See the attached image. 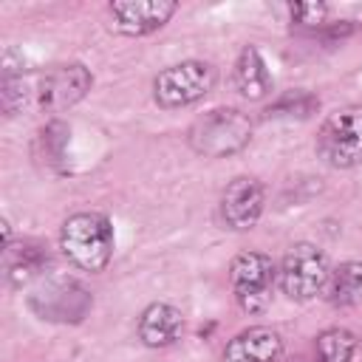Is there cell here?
Here are the masks:
<instances>
[{"mask_svg":"<svg viewBox=\"0 0 362 362\" xmlns=\"http://www.w3.org/2000/svg\"><path fill=\"white\" fill-rule=\"evenodd\" d=\"M274 280H277V266L263 252H240L229 266V288L238 305L249 314H257L269 305Z\"/></svg>","mask_w":362,"mask_h":362,"instance_id":"8992f818","label":"cell"},{"mask_svg":"<svg viewBox=\"0 0 362 362\" xmlns=\"http://www.w3.org/2000/svg\"><path fill=\"white\" fill-rule=\"evenodd\" d=\"M136 334L147 348H170L184 334V314L170 303H150L139 317Z\"/></svg>","mask_w":362,"mask_h":362,"instance_id":"7c38bea8","label":"cell"},{"mask_svg":"<svg viewBox=\"0 0 362 362\" xmlns=\"http://www.w3.org/2000/svg\"><path fill=\"white\" fill-rule=\"evenodd\" d=\"M328 277H331V266L325 252L308 240L291 243L277 266V286L294 303H305L322 294Z\"/></svg>","mask_w":362,"mask_h":362,"instance_id":"277c9868","label":"cell"},{"mask_svg":"<svg viewBox=\"0 0 362 362\" xmlns=\"http://www.w3.org/2000/svg\"><path fill=\"white\" fill-rule=\"evenodd\" d=\"M232 82H235V90L249 102H260L272 93L269 65H266L263 54L255 45L240 48V54L235 59V68H232Z\"/></svg>","mask_w":362,"mask_h":362,"instance_id":"4fadbf2b","label":"cell"},{"mask_svg":"<svg viewBox=\"0 0 362 362\" xmlns=\"http://www.w3.org/2000/svg\"><path fill=\"white\" fill-rule=\"evenodd\" d=\"M320 107V99L308 90H288L283 96H277L263 113L269 119H308L314 110Z\"/></svg>","mask_w":362,"mask_h":362,"instance_id":"e0dca14e","label":"cell"},{"mask_svg":"<svg viewBox=\"0 0 362 362\" xmlns=\"http://www.w3.org/2000/svg\"><path fill=\"white\" fill-rule=\"evenodd\" d=\"M215 68L204 59H181L153 76V102L161 110H178L201 102L215 88Z\"/></svg>","mask_w":362,"mask_h":362,"instance_id":"5b68a950","label":"cell"},{"mask_svg":"<svg viewBox=\"0 0 362 362\" xmlns=\"http://www.w3.org/2000/svg\"><path fill=\"white\" fill-rule=\"evenodd\" d=\"M93 85L90 71L82 62H57L37 76V107L45 113H62L82 102Z\"/></svg>","mask_w":362,"mask_h":362,"instance_id":"52a82bcc","label":"cell"},{"mask_svg":"<svg viewBox=\"0 0 362 362\" xmlns=\"http://www.w3.org/2000/svg\"><path fill=\"white\" fill-rule=\"evenodd\" d=\"M3 255H6V277L11 286H23L25 280L37 277L48 263V252L34 240H23V243L11 240L3 249Z\"/></svg>","mask_w":362,"mask_h":362,"instance_id":"5bb4252c","label":"cell"},{"mask_svg":"<svg viewBox=\"0 0 362 362\" xmlns=\"http://www.w3.org/2000/svg\"><path fill=\"white\" fill-rule=\"evenodd\" d=\"M175 11V0H113L107 6L113 28L124 37H147L164 28Z\"/></svg>","mask_w":362,"mask_h":362,"instance_id":"30bf717a","label":"cell"},{"mask_svg":"<svg viewBox=\"0 0 362 362\" xmlns=\"http://www.w3.org/2000/svg\"><path fill=\"white\" fill-rule=\"evenodd\" d=\"M280 356H283L280 331L269 325H252L226 342L221 362H280Z\"/></svg>","mask_w":362,"mask_h":362,"instance_id":"8fae6325","label":"cell"},{"mask_svg":"<svg viewBox=\"0 0 362 362\" xmlns=\"http://www.w3.org/2000/svg\"><path fill=\"white\" fill-rule=\"evenodd\" d=\"M362 297V260H345L337 269H331V277L325 283V300L331 305H354Z\"/></svg>","mask_w":362,"mask_h":362,"instance_id":"9a60e30c","label":"cell"},{"mask_svg":"<svg viewBox=\"0 0 362 362\" xmlns=\"http://www.w3.org/2000/svg\"><path fill=\"white\" fill-rule=\"evenodd\" d=\"M266 206V189L255 175H235L221 192V223L229 232H249Z\"/></svg>","mask_w":362,"mask_h":362,"instance_id":"9c48e42d","label":"cell"},{"mask_svg":"<svg viewBox=\"0 0 362 362\" xmlns=\"http://www.w3.org/2000/svg\"><path fill=\"white\" fill-rule=\"evenodd\" d=\"M317 156L334 170L362 164V102H351L325 116L317 130Z\"/></svg>","mask_w":362,"mask_h":362,"instance_id":"3957f363","label":"cell"},{"mask_svg":"<svg viewBox=\"0 0 362 362\" xmlns=\"http://www.w3.org/2000/svg\"><path fill=\"white\" fill-rule=\"evenodd\" d=\"M252 119L240 107H212L187 127V144L204 158H229L249 147Z\"/></svg>","mask_w":362,"mask_h":362,"instance_id":"6da1fadb","label":"cell"},{"mask_svg":"<svg viewBox=\"0 0 362 362\" xmlns=\"http://www.w3.org/2000/svg\"><path fill=\"white\" fill-rule=\"evenodd\" d=\"M62 255L82 272H102L113 257V226L102 212H74L59 229Z\"/></svg>","mask_w":362,"mask_h":362,"instance_id":"7a4b0ae2","label":"cell"},{"mask_svg":"<svg viewBox=\"0 0 362 362\" xmlns=\"http://www.w3.org/2000/svg\"><path fill=\"white\" fill-rule=\"evenodd\" d=\"M28 305H31V311L40 320L62 322V325H68V322L76 325L93 308V297H90V291L82 283L59 277V280H48L45 286H40L28 297Z\"/></svg>","mask_w":362,"mask_h":362,"instance_id":"ba28073f","label":"cell"},{"mask_svg":"<svg viewBox=\"0 0 362 362\" xmlns=\"http://www.w3.org/2000/svg\"><path fill=\"white\" fill-rule=\"evenodd\" d=\"M356 351V337L348 328H325L317 334L314 354L317 362H351Z\"/></svg>","mask_w":362,"mask_h":362,"instance_id":"2e32d148","label":"cell"},{"mask_svg":"<svg viewBox=\"0 0 362 362\" xmlns=\"http://www.w3.org/2000/svg\"><path fill=\"white\" fill-rule=\"evenodd\" d=\"M331 8L325 3H294L291 6V23L303 34H320L331 20Z\"/></svg>","mask_w":362,"mask_h":362,"instance_id":"ac0fdd59","label":"cell"}]
</instances>
